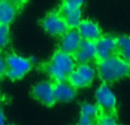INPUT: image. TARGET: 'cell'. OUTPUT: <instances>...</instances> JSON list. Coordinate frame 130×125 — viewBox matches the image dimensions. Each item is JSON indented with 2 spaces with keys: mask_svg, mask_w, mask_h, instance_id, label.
Here are the masks:
<instances>
[{
  "mask_svg": "<svg viewBox=\"0 0 130 125\" xmlns=\"http://www.w3.org/2000/svg\"><path fill=\"white\" fill-rule=\"evenodd\" d=\"M97 73L103 83H114L130 76V63L119 54L96 62Z\"/></svg>",
  "mask_w": 130,
  "mask_h": 125,
  "instance_id": "1",
  "label": "cell"
},
{
  "mask_svg": "<svg viewBox=\"0 0 130 125\" xmlns=\"http://www.w3.org/2000/svg\"><path fill=\"white\" fill-rule=\"evenodd\" d=\"M10 43V32L9 25L0 24V49H5L8 47Z\"/></svg>",
  "mask_w": 130,
  "mask_h": 125,
  "instance_id": "17",
  "label": "cell"
},
{
  "mask_svg": "<svg viewBox=\"0 0 130 125\" xmlns=\"http://www.w3.org/2000/svg\"><path fill=\"white\" fill-rule=\"evenodd\" d=\"M7 1H9V2H11V4H14L15 6H17L18 8H22L23 6H24V4L26 2V0H7Z\"/></svg>",
  "mask_w": 130,
  "mask_h": 125,
  "instance_id": "21",
  "label": "cell"
},
{
  "mask_svg": "<svg viewBox=\"0 0 130 125\" xmlns=\"http://www.w3.org/2000/svg\"><path fill=\"white\" fill-rule=\"evenodd\" d=\"M118 54L127 61H130V37L122 36L117 38Z\"/></svg>",
  "mask_w": 130,
  "mask_h": 125,
  "instance_id": "16",
  "label": "cell"
},
{
  "mask_svg": "<svg viewBox=\"0 0 130 125\" xmlns=\"http://www.w3.org/2000/svg\"><path fill=\"white\" fill-rule=\"evenodd\" d=\"M73 59L76 63H91V62H96L97 54H96L95 41L82 39L78 49L74 52Z\"/></svg>",
  "mask_w": 130,
  "mask_h": 125,
  "instance_id": "10",
  "label": "cell"
},
{
  "mask_svg": "<svg viewBox=\"0 0 130 125\" xmlns=\"http://www.w3.org/2000/svg\"><path fill=\"white\" fill-rule=\"evenodd\" d=\"M97 125H119L115 119L114 116L112 115H106V114H99Z\"/></svg>",
  "mask_w": 130,
  "mask_h": 125,
  "instance_id": "18",
  "label": "cell"
},
{
  "mask_svg": "<svg viewBox=\"0 0 130 125\" xmlns=\"http://www.w3.org/2000/svg\"><path fill=\"white\" fill-rule=\"evenodd\" d=\"M61 15L63 16V18L66 22L69 29H73V28H78L82 17V11H81V8L78 9H72V8H65V7H61L58 8Z\"/></svg>",
  "mask_w": 130,
  "mask_h": 125,
  "instance_id": "15",
  "label": "cell"
},
{
  "mask_svg": "<svg viewBox=\"0 0 130 125\" xmlns=\"http://www.w3.org/2000/svg\"><path fill=\"white\" fill-rule=\"evenodd\" d=\"M96 77V70L90 63H76L75 68L67 77V82L76 90L88 87Z\"/></svg>",
  "mask_w": 130,
  "mask_h": 125,
  "instance_id": "4",
  "label": "cell"
},
{
  "mask_svg": "<svg viewBox=\"0 0 130 125\" xmlns=\"http://www.w3.org/2000/svg\"><path fill=\"white\" fill-rule=\"evenodd\" d=\"M78 30L80 32L82 39L90 41H96L99 39L103 34H102V30L99 25L96 22L90 20H82L78 27Z\"/></svg>",
  "mask_w": 130,
  "mask_h": 125,
  "instance_id": "13",
  "label": "cell"
},
{
  "mask_svg": "<svg viewBox=\"0 0 130 125\" xmlns=\"http://www.w3.org/2000/svg\"><path fill=\"white\" fill-rule=\"evenodd\" d=\"M40 24L42 29L50 36L61 37L62 34L69 30V27H67L66 22L63 18V16L61 15L58 9L48 13L40 21Z\"/></svg>",
  "mask_w": 130,
  "mask_h": 125,
  "instance_id": "6",
  "label": "cell"
},
{
  "mask_svg": "<svg viewBox=\"0 0 130 125\" xmlns=\"http://www.w3.org/2000/svg\"><path fill=\"white\" fill-rule=\"evenodd\" d=\"M6 77L10 80L16 82L24 77L26 73H29L32 69V61L25 56H22L16 53H9L6 56Z\"/></svg>",
  "mask_w": 130,
  "mask_h": 125,
  "instance_id": "3",
  "label": "cell"
},
{
  "mask_svg": "<svg viewBox=\"0 0 130 125\" xmlns=\"http://www.w3.org/2000/svg\"><path fill=\"white\" fill-rule=\"evenodd\" d=\"M82 5H83V0H62L61 7L78 9V8H81Z\"/></svg>",
  "mask_w": 130,
  "mask_h": 125,
  "instance_id": "19",
  "label": "cell"
},
{
  "mask_svg": "<svg viewBox=\"0 0 130 125\" xmlns=\"http://www.w3.org/2000/svg\"><path fill=\"white\" fill-rule=\"evenodd\" d=\"M75 66L76 62L74 61L73 55L57 49L53 54L52 59L43 64L42 68L53 82H62L67 80V77Z\"/></svg>",
  "mask_w": 130,
  "mask_h": 125,
  "instance_id": "2",
  "label": "cell"
},
{
  "mask_svg": "<svg viewBox=\"0 0 130 125\" xmlns=\"http://www.w3.org/2000/svg\"><path fill=\"white\" fill-rule=\"evenodd\" d=\"M0 125H6V118H5L4 110L0 108Z\"/></svg>",
  "mask_w": 130,
  "mask_h": 125,
  "instance_id": "22",
  "label": "cell"
},
{
  "mask_svg": "<svg viewBox=\"0 0 130 125\" xmlns=\"http://www.w3.org/2000/svg\"><path fill=\"white\" fill-rule=\"evenodd\" d=\"M129 63H130V61H129Z\"/></svg>",
  "mask_w": 130,
  "mask_h": 125,
  "instance_id": "23",
  "label": "cell"
},
{
  "mask_svg": "<svg viewBox=\"0 0 130 125\" xmlns=\"http://www.w3.org/2000/svg\"><path fill=\"white\" fill-rule=\"evenodd\" d=\"M7 71V66H6V57L0 53V78L6 76Z\"/></svg>",
  "mask_w": 130,
  "mask_h": 125,
  "instance_id": "20",
  "label": "cell"
},
{
  "mask_svg": "<svg viewBox=\"0 0 130 125\" xmlns=\"http://www.w3.org/2000/svg\"><path fill=\"white\" fill-rule=\"evenodd\" d=\"M53 87H54V94L57 102H70L76 95V89L67 80L53 82Z\"/></svg>",
  "mask_w": 130,
  "mask_h": 125,
  "instance_id": "11",
  "label": "cell"
},
{
  "mask_svg": "<svg viewBox=\"0 0 130 125\" xmlns=\"http://www.w3.org/2000/svg\"><path fill=\"white\" fill-rule=\"evenodd\" d=\"M99 114H101V110L97 105L83 102L81 105L80 118H79L78 125H97Z\"/></svg>",
  "mask_w": 130,
  "mask_h": 125,
  "instance_id": "12",
  "label": "cell"
},
{
  "mask_svg": "<svg viewBox=\"0 0 130 125\" xmlns=\"http://www.w3.org/2000/svg\"><path fill=\"white\" fill-rule=\"evenodd\" d=\"M18 8L14 4L7 0H0V24L9 25L17 15Z\"/></svg>",
  "mask_w": 130,
  "mask_h": 125,
  "instance_id": "14",
  "label": "cell"
},
{
  "mask_svg": "<svg viewBox=\"0 0 130 125\" xmlns=\"http://www.w3.org/2000/svg\"><path fill=\"white\" fill-rule=\"evenodd\" d=\"M31 94L36 100L45 105L46 107H53L57 102L55 99L53 82H49V80H42L36 84L32 89Z\"/></svg>",
  "mask_w": 130,
  "mask_h": 125,
  "instance_id": "7",
  "label": "cell"
},
{
  "mask_svg": "<svg viewBox=\"0 0 130 125\" xmlns=\"http://www.w3.org/2000/svg\"><path fill=\"white\" fill-rule=\"evenodd\" d=\"M81 41H82V37H81L78 28L69 29L65 33H63L59 37L58 49L73 55L74 52L78 49Z\"/></svg>",
  "mask_w": 130,
  "mask_h": 125,
  "instance_id": "9",
  "label": "cell"
},
{
  "mask_svg": "<svg viewBox=\"0 0 130 125\" xmlns=\"http://www.w3.org/2000/svg\"><path fill=\"white\" fill-rule=\"evenodd\" d=\"M95 45H96L97 54L96 62L108 59V57L118 54V43L115 37L108 36V34L102 36L101 38L95 41Z\"/></svg>",
  "mask_w": 130,
  "mask_h": 125,
  "instance_id": "8",
  "label": "cell"
},
{
  "mask_svg": "<svg viewBox=\"0 0 130 125\" xmlns=\"http://www.w3.org/2000/svg\"><path fill=\"white\" fill-rule=\"evenodd\" d=\"M95 98H96V105L98 106L102 114L112 115L117 117V99L106 83H103L96 90Z\"/></svg>",
  "mask_w": 130,
  "mask_h": 125,
  "instance_id": "5",
  "label": "cell"
}]
</instances>
